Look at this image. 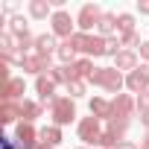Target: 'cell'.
I'll return each mask as SVG.
<instances>
[{
	"label": "cell",
	"mask_w": 149,
	"mask_h": 149,
	"mask_svg": "<svg viewBox=\"0 0 149 149\" xmlns=\"http://www.w3.org/2000/svg\"><path fill=\"white\" fill-rule=\"evenodd\" d=\"M88 82H94L97 88H105V91H111V94H120V88L126 85L123 73H120L117 67H97L94 76H91Z\"/></svg>",
	"instance_id": "6da1fadb"
},
{
	"label": "cell",
	"mask_w": 149,
	"mask_h": 149,
	"mask_svg": "<svg viewBox=\"0 0 149 149\" xmlns=\"http://www.w3.org/2000/svg\"><path fill=\"white\" fill-rule=\"evenodd\" d=\"M50 117H53V126H70L76 120V105H73L70 97H56L53 105H50Z\"/></svg>",
	"instance_id": "7a4b0ae2"
},
{
	"label": "cell",
	"mask_w": 149,
	"mask_h": 149,
	"mask_svg": "<svg viewBox=\"0 0 149 149\" xmlns=\"http://www.w3.org/2000/svg\"><path fill=\"white\" fill-rule=\"evenodd\" d=\"M50 24H53V35H56V38L70 41L73 35H76V32H73V24H76V21H73L70 12H64V9H56L53 18H50Z\"/></svg>",
	"instance_id": "3957f363"
},
{
	"label": "cell",
	"mask_w": 149,
	"mask_h": 149,
	"mask_svg": "<svg viewBox=\"0 0 149 149\" xmlns=\"http://www.w3.org/2000/svg\"><path fill=\"white\" fill-rule=\"evenodd\" d=\"M100 18H102V9H100L97 3H85V6L79 9V15H76L79 32H91L94 26H100Z\"/></svg>",
	"instance_id": "277c9868"
},
{
	"label": "cell",
	"mask_w": 149,
	"mask_h": 149,
	"mask_svg": "<svg viewBox=\"0 0 149 149\" xmlns=\"http://www.w3.org/2000/svg\"><path fill=\"white\" fill-rule=\"evenodd\" d=\"M76 132H79V140H85V143H100V137H102L105 129H102L100 120L91 114V117H82V120H79Z\"/></svg>",
	"instance_id": "5b68a950"
},
{
	"label": "cell",
	"mask_w": 149,
	"mask_h": 149,
	"mask_svg": "<svg viewBox=\"0 0 149 149\" xmlns=\"http://www.w3.org/2000/svg\"><path fill=\"white\" fill-rule=\"evenodd\" d=\"M15 143H18V149H35L41 140H38V132L32 129V123H18V129H15Z\"/></svg>",
	"instance_id": "8992f818"
},
{
	"label": "cell",
	"mask_w": 149,
	"mask_h": 149,
	"mask_svg": "<svg viewBox=\"0 0 149 149\" xmlns=\"http://www.w3.org/2000/svg\"><path fill=\"white\" fill-rule=\"evenodd\" d=\"M21 70H24V73H38V76H44V73L53 70V64H50V56H38V53H32V56L24 58Z\"/></svg>",
	"instance_id": "52a82bcc"
},
{
	"label": "cell",
	"mask_w": 149,
	"mask_h": 149,
	"mask_svg": "<svg viewBox=\"0 0 149 149\" xmlns=\"http://www.w3.org/2000/svg\"><path fill=\"white\" fill-rule=\"evenodd\" d=\"M35 91H38V97H41V105H53V100H56V82L47 76V73H44V76H38L35 79Z\"/></svg>",
	"instance_id": "ba28073f"
},
{
	"label": "cell",
	"mask_w": 149,
	"mask_h": 149,
	"mask_svg": "<svg viewBox=\"0 0 149 149\" xmlns=\"http://www.w3.org/2000/svg\"><path fill=\"white\" fill-rule=\"evenodd\" d=\"M114 67H117L120 73H123V70H129V73H132V70H137V67H140V56H137L134 50H120V53H117V58H114Z\"/></svg>",
	"instance_id": "9c48e42d"
},
{
	"label": "cell",
	"mask_w": 149,
	"mask_h": 149,
	"mask_svg": "<svg viewBox=\"0 0 149 149\" xmlns=\"http://www.w3.org/2000/svg\"><path fill=\"white\" fill-rule=\"evenodd\" d=\"M111 108H114V117H132V111H137L134 97H129V94H117L111 100Z\"/></svg>",
	"instance_id": "30bf717a"
},
{
	"label": "cell",
	"mask_w": 149,
	"mask_h": 149,
	"mask_svg": "<svg viewBox=\"0 0 149 149\" xmlns=\"http://www.w3.org/2000/svg\"><path fill=\"white\" fill-rule=\"evenodd\" d=\"M94 70H97V67H94V58H79L76 64H70V82H76V79L85 82V79H91Z\"/></svg>",
	"instance_id": "8fae6325"
},
{
	"label": "cell",
	"mask_w": 149,
	"mask_h": 149,
	"mask_svg": "<svg viewBox=\"0 0 149 149\" xmlns=\"http://www.w3.org/2000/svg\"><path fill=\"white\" fill-rule=\"evenodd\" d=\"M24 91H26V82L18 79V76H12V79L3 85V102H18V100L24 97Z\"/></svg>",
	"instance_id": "7c38bea8"
},
{
	"label": "cell",
	"mask_w": 149,
	"mask_h": 149,
	"mask_svg": "<svg viewBox=\"0 0 149 149\" xmlns=\"http://www.w3.org/2000/svg\"><path fill=\"white\" fill-rule=\"evenodd\" d=\"M91 114L97 117V120H111L114 117V108H111V100H105V97H94L91 100Z\"/></svg>",
	"instance_id": "4fadbf2b"
},
{
	"label": "cell",
	"mask_w": 149,
	"mask_h": 149,
	"mask_svg": "<svg viewBox=\"0 0 149 149\" xmlns=\"http://www.w3.org/2000/svg\"><path fill=\"white\" fill-rule=\"evenodd\" d=\"M97 35H102V38H114V35H117V15H111V12H102V18H100V26H97Z\"/></svg>",
	"instance_id": "5bb4252c"
},
{
	"label": "cell",
	"mask_w": 149,
	"mask_h": 149,
	"mask_svg": "<svg viewBox=\"0 0 149 149\" xmlns=\"http://www.w3.org/2000/svg\"><path fill=\"white\" fill-rule=\"evenodd\" d=\"M29 18H35V21L53 18V3H50V0H32V3H29Z\"/></svg>",
	"instance_id": "9a60e30c"
},
{
	"label": "cell",
	"mask_w": 149,
	"mask_h": 149,
	"mask_svg": "<svg viewBox=\"0 0 149 149\" xmlns=\"http://www.w3.org/2000/svg\"><path fill=\"white\" fill-rule=\"evenodd\" d=\"M53 50H58L53 32H44V35L35 38V53H38V56H53Z\"/></svg>",
	"instance_id": "2e32d148"
},
{
	"label": "cell",
	"mask_w": 149,
	"mask_h": 149,
	"mask_svg": "<svg viewBox=\"0 0 149 149\" xmlns=\"http://www.w3.org/2000/svg\"><path fill=\"white\" fill-rule=\"evenodd\" d=\"M38 140H41L44 146H53V149H56V146L61 143V129H58V126H44V129L38 132Z\"/></svg>",
	"instance_id": "e0dca14e"
},
{
	"label": "cell",
	"mask_w": 149,
	"mask_h": 149,
	"mask_svg": "<svg viewBox=\"0 0 149 149\" xmlns=\"http://www.w3.org/2000/svg\"><path fill=\"white\" fill-rule=\"evenodd\" d=\"M41 111H44L41 102H32V100H24V102H21V117H24V123H32L35 117H41Z\"/></svg>",
	"instance_id": "ac0fdd59"
},
{
	"label": "cell",
	"mask_w": 149,
	"mask_h": 149,
	"mask_svg": "<svg viewBox=\"0 0 149 149\" xmlns=\"http://www.w3.org/2000/svg\"><path fill=\"white\" fill-rule=\"evenodd\" d=\"M56 56L61 58V64H76V61H79V58H76V50H73L70 41H61L58 50H56Z\"/></svg>",
	"instance_id": "d6986e66"
},
{
	"label": "cell",
	"mask_w": 149,
	"mask_h": 149,
	"mask_svg": "<svg viewBox=\"0 0 149 149\" xmlns=\"http://www.w3.org/2000/svg\"><path fill=\"white\" fill-rule=\"evenodd\" d=\"M47 76H50L56 85H70V64H58V67H53Z\"/></svg>",
	"instance_id": "ffe728a7"
},
{
	"label": "cell",
	"mask_w": 149,
	"mask_h": 149,
	"mask_svg": "<svg viewBox=\"0 0 149 149\" xmlns=\"http://www.w3.org/2000/svg\"><path fill=\"white\" fill-rule=\"evenodd\" d=\"M126 88H129L132 94H140V91H146L149 85H146V79L140 76V73H137V70H132V73H129V76H126Z\"/></svg>",
	"instance_id": "44dd1931"
},
{
	"label": "cell",
	"mask_w": 149,
	"mask_h": 149,
	"mask_svg": "<svg viewBox=\"0 0 149 149\" xmlns=\"http://www.w3.org/2000/svg\"><path fill=\"white\" fill-rule=\"evenodd\" d=\"M21 117V102H3V108H0V120L3 123H15Z\"/></svg>",
	"instance_id": "7402d4cb"
},
{
	"label": "cell",
	"mask_w": 149,
	"mask_h": 149,
	"mask_svg": "<svg viewBox=\"0 0 149 149\" xmlns=\"http://www.w3.org/2000/svg\"><path fill=\"white\" fill-rule=\"evenodd\" d=\"M35 38H38V35H32V32L15 35V50H18L21 56H26V50H29V47H35Z\"/></svg>",
	"instance_id": "603a6c76"
},
{
	"label": "cell",
	"mask_w": 149,
	"mask_h": 149,
	"mask_svg": "<svg viewBox=\"0 0 149 149\" xmlns=\"http://www.w3.org/2000/svg\"><path fill=\"white\" fill-rule=\"evenodd\" d=\"M97 56H105V38L102 35H91V44H88V56L85 58H97Z\"/></svg>",
	"instance_id": "cb8c5ba5"
},
{
	"label": "cell",
	"mask_w": 149,
	"mask_h": 149,
	"mask_svg": "<svg viewBox=\"0 0 149 149\" xmlns=\"http://www.w3.org/2000/svg\"><path fill=\"white\" fill-rule=\"evenodd\" d=\"M70 44H73V50L76 53H85L88 56V44H91V32H76L70 38Z\"/></svg>",
	"instance_id": "d4e9b609"
},
{
	"label": "cell",
	"mask_w": 149,
	"mask_h": 149,
	"mask_svg": "<svg viewBox=\"0 0 149 149\" xmlns=\"http://www.w3.org/2000/svg\"><path fill=\"white\" fill-rule=\"evenodd\" d=\"M117 32H120V35H126V32H134V15H129V12L117 15Z\"/></svg>",
	"instance_id": "484cf974"
},
{
	"label": "cell",
	"mask_w": 149,
	"mask_h": 149,
	"mask_svg": "<svg viewBox=\"0 0 149 149\" xmlns=\"http://www.w3.org/2000/svg\"><path fill=\"white\" fill-rule=\"evenodd\" d=\"M126 129H129V117H111V120H108V132H114L120 140H123Z\"/></svg>",
	"instance_id": "4316f807"
},
{
	"label": "cell",
	"mask_w": 149,
	"mask_h": 149,
	"mask_svg": "<svg viewBox=\"0 0 149 149\" xmlns=\"http://www.w3.org/2000/svg\"><path fill=\"white\" fill-rule=\"evenodd\" d=\"M6 32H12V35H24V32H29V29H26V21H24L21 15H15V18L9 21V26H6Z\"/></svg>",
	"instance_id": "83f0119b"
},
{
	"label": "cell",
	"mask_w": 149,
	"mask_h": 149,
	"mask_svg": "<svg viewBox=\"0 0 149 149\" xmlns=\"http://www.w3.org/2000/svg\"><path fill=\"white\" fill-rule=\"evenodd\" d=\"M12 50H15V35L3 29L0 32V53H12Z\"/></svg>",
	"instance_id": "f1b7e54d"
},
{
	"label": "cell",
	"mask_w": 149,
	"mask_h": 149,
	"mask_svg": "<svg viewBox=\"0 0 149 149\" xmlns=\"http://www.w3.org/2000/svg\"><path fill=\"white\" fill-rule=\"evenodd\" d=\"M120 44H123L126 50H132V47H140L143 41H140V35H137V32H126V35H120Z\"/></svg>",
	"instance_id": "f546056e"
},
{
	"label": "cell",
	"mask_w": 149,
	"mask_h": 149,
	"mask_svg": "<svg viewBox=\"0 0 149 149\" xmlns=\"http://www.w3.org/2000/svg\"><path fill=\"white\" fill-rule=\"evenodd\" d=\"M123 50V44H120V38L114 35V38H105V56H111V58H117V53Z\"/></svg>",
	"instance_id": "4dcf8cb0"
},
{
	"label": "cell",
	"mask_w": 149,
	"mask_h": 149,
	"mask_svg": "<svg viewBox=\"0 0 149 149\" xmlns=\"http://www.w3.org/2000/svg\"><path fill=\"white\" fill-rule=\"evenodd\" d=\"M134 105H137V111H140V114H146V111H149V88H146V91H140V94L134 97Z\"/></svg>",
	"instance_id": "1f68e13d"
},
{
	"label": "cell",
	"mask_w": 149,
	"mask_h": 149,
	"mask_svg": "<svg viewBox=\"0 0 149 149\" xmlns=\"http://www.w3.org/2000/svg\"><path fill=\"white\" fill-rule=\"evenodd\" d=\"M67 94H70V100H76V97H85V82H82V79L70 82V85H67Z\"/></svg>",
	"instance_id": "d6a6232c"
},
{
	"label": "cell",
	"mask_w": 149,
	"mask_h": 149,
	"mask_svg": "<svg viewBox=\"0 0 149 149\" xmlns=\"http://www.w3.org/2000/svg\"><path fill=\"white\" fill-rule=\"evenodd\" d=\"M137 56L143 58V64H149V41H143V44L137 47Z\"/></svg>",
	"instance_id": "836d02e7"
},
{
	"label": "cell",
	"mask_w": 149,
	"mask_h": 149,
	"mask_svg": "<svg viewBox=\"0 0 149 149\" xmlns=\"http://www.w3.org/2000/svg\"><path fill=\"white\" fill-rule=\"evenodd\" d=\"M0 149H18L15 137H0Z\"/></svg>",
	"instance_id": "e575fe53"
},
{
	"label": "cell",
	"mask_w": 149,
	"mask_h": 149,
	"mask_svg": "<svg viewBox=\"0 0 149 149\" xmlns=\"http://www.w3.org/2000/svg\"><path fill=\"white\" fill-rule=\"evenodd\" d=\"M137 12H140V15H149V0H140V3H137Z\"/></svg>",
	"instance_id": "d590c367"
},
{
	"label": "cell",
	"mask_w": 149,
	"mask_h": 149,
	"mask_svg": "<svg viewBox=\"0 0 149 149\" xmlns=\"http://www.w3.org/2000/svg\"><path fill=\"white\" fill-rule=\"evenodd\" d=\"M137 73H140V76L146 79V85H149V64H140V67H137Z\"/></svg>",
	"instance_id": "8d00e7d4"
},
{
	"label": "cell",
	"mask_w": 149,
	"mask_h": 149,
	"mask_svg": "<svg viewBox=\"0 0 149 149\" xmlns=\"http://www.w3.org/2000/svg\"><path fill=\"white\" fill-rule=\"evenodd\" d=\"M117 149H140V146H137V143H132V140H123Z\"/></svg>",
	"instance_id": "74e56055"
},
{
	"label": "cell",
	"mask_w": 149,
	"mask_h": 149,
	"mask_svg": "<svg viewBox=\"0 0 149 149\" xmlns=\"http://www.w3.org/2000/svg\"><path fill=\"white\" fill-rule=\"evenodd\" d=\"M140 123H143V126H146V132H149V111H146V114H140Z\"/></svg>",
	"instance_id": "f35d334b"
},
{
	"label": "cell",
	"mask_w": 149,
	"mask_h": 149,
	"mask_svg": "<svg viewBox=\"0 0 149 149\" xmlns=\"http://www.w3.org/2000/svg\"><path fill=\"white\" fill-rule=\"evenodd\" d=\"M140 149H149V132H146V137L140 140Z\"/></svg>",
	"instance_id": "ab89813d"
},
{
	"label": "cell",
	"mask_w": 149,
	"mask_h": 149,
	"mask_svg": "<svg viewBox=\"0 0 149 149\" xmlns=\"http://www.w3.org/2000/svg\"><path fill=\"white\" fill-rule=\"evenodd\" d=\"M79 149H88V146H79Z\"/></svg>",
	"instance_id": "60d3db41"
}]
</instances>
